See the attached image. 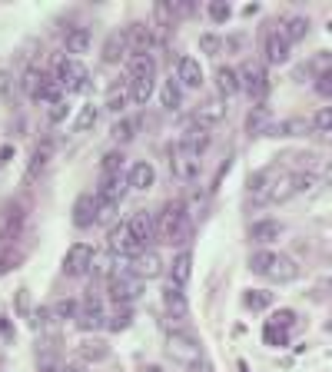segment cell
Segmentation results:
<instances>
[{
  "label": "cell",
  "mask_w": 332,
  "mask_h": 372,
  "mask_svg": "<svg viewBox=\"0 0 332 372\" xmlns=\"http://www.w3.org/2000/svg\"><path fill=\"white\" fill-rule=\"evenodd\" d=\"M156 236L169 246H183V239L190 236V209L183 200H169L156 220Z\"/></svg>",
  "instance_id": "6da1fadb"
},
{
  "label": "cell",
  "mask_w": 332,
  "mask_h": 372,
  "mask_svg": "<svg viewBox=\"0 0 332 372\" xmlns=\"http://www.w3.org/2000/svg\"><path fill=\"white\" fill-rule=\"evenodd\" d=\"M166 353L176 359V362H183L186 369L197 366V362H203V346H199V339L190 336V332H180V329L166 332Z\"/></svg>",
  "instance_id": "7a4b0ae2"
},
{
  "label": "cell",
  "mask_w": 332,
  "mask_h": 372,
  "mask_svg": "<svg viewBox=\"0 0 332 372\" xmlns=\"http://www.w3.org/2000/svg\"><path fill=\"white\" fill-rule=\"evenodd\" d=\"M236 76H240V90L249 93V97H263L266 87H269V80H266V63H263V60H253V57L242 60Z\"/></svg>",
  "instance_id": "3957f363"
},
{
  "label": "cell",
  "mask_w": 332,
  "mask_h": 372,
  "mask_svg": "<svg viewBox=\"0 0 332 372\" xmlns=\"http://www.w3.org/2000/svg\"><path fill=\"white\" fill-rule=\"evenodd\" d=\"M24 220H27V213H24V207L17 200L0 209V246H14L17 239H20Z\"/></svg>",
  "instance_id": "277c9868"
},
{
  "label": "cell",
  "mask_w": 332,
  "mask_h": 372,
  "mask_svg": "<svg viewBox=\"0 0 332 372\" xmlns=\"http://www.w3.org/2000/svg\"><path fill=\"white\" fill-rule=\"evenodd\" d=\"M76 329H100L106 326L110 319H106V306L103 299L97 296V293H87V296L80 299V313H76Z\"/></svg>",
  "instance_id": "5b68a950"
},
{
  "label": "cell",
  "mask_w": 332,
  "mask_h": 372,
  "mask_svg": "<svg viewBox=\"0 0 332 372\" xmlns=\"http://www.w3.org/2000/svg\"><path fill=\"white\" fill-rule=\"evenodd\" d=\"M110 253L123 256V259H140L147 250H143V246L136 243V236L130 233V223H117L110 229Z\"/></svg>",
  "instance_id": "8992f818"
},
{
  "label": "cell",
  "mask_w": 332,
  "mask_h": 372,
  "mask_svg": "<svg viewBox=\"0 0 332 372\" xmlns=\"http://www.w3.org/2000/svg\"><path fill=\"white\" fill-rule=\"evenodd\" d=\"M53 149H57V140L53 136H40L33 143V153L27 160V179H40L47 173V166L53 163Z\"/></svg>",
  "instance_id": "52a82bcc"
},
{
  "label": "cell",
  "mask_w": 332,
  "mask_h": 372,
  "mask_svg": "<svg viewBox=\"0 0 332 372\" xmlns=\"http://www.w3.org/2000/svg\"><path fill=\"white\" fill-rule=\"evenodd\" d=\"M90 269H93V246H87V243H76V246H70V250H67V256H63V273H67L70 280L87 276Z\"/></svg>",
  "instance_id": "ba28073f"
},
{
  "label": "cell",
  "mask_w": 332,
  "mask_h": 372,
  "mask_svg": "<svg viewBox=\"0 0 332 372\" xmlns=\"http://www.w3.org/2000/svg\"><path fill=\"white\" fill-rule=\"evenodd\" d=\"M57 80L63 83V90H83L90 74L76 57H60L57 60Z\"/></svg>",
  "instance_id": "9c48e42d"
},
{
  "label": "cell",
  "mask_w": 332,
  "mask_h": 372,
  "mask_svg": "<svg viewBox=\"0 0 332 372\" xmlns=\"http://www.w3.org/2000/svg\"><path fill=\"white\" fill-rule=\"evenodd\" d=\"M136 296H143V280L140 276H117L113 283H110V299L117 302V306H130Z\"/></svg>",
  "instance_id": "30bf717a"
},
{
  "label": "cell",
  "mask_w": 332,
  "mask_h": 372,
  "mask_svg": "<svg viewBox=\"0 0 332 372\" xmlns=\"http://www.w3.org/2000/svg\"><path fill=\"white\" fill-rule=\"evenodd\" d=\"M289 54H292V44H289L286 37L279 33V30H269V33H263V57L266 63H286Z\"/></svg>",
  "instance_id": "8fae6325"
},
{
  "label": "cell",
  "mask_w": 332,
  "mask_h": 372,
  "mask_svg": "<svg viewBox=\"0 0 332 372\" xmlns=\"http://www.w3.org/2000/svg\"><path fill=\"white\" fill-rule=\"evenodd\" d=\"M269 283H292L296 276H299V266H296V259L292 256H283V253H272L269 266L263 273Z\"/></svg>",
  "instance_id": "7c38bea8"
},
{
  "label": "cell",
  "mask_w": 332,
  "mask_h": 372,
  "mask_svg": "<svg viewBox=\"0 0 332 372\" xmlns=\"http://www.w3.org/2000/svg\"><path fill=\"white\" fill-rule=\"evenodd\" d=\"M97 209H100V200L93 193H80L74 203V226H80V229H90V226H97Z\"/></svg>",
  "instance_id": "4fadbf2b"
},
{
  "label": "cell",
  "mask_w": 332,
  "mask_h": 372,
  "mask_svg": "<svg viewBox=\"0 0 332 372\" xmlns=\"http://www.w3.org/2000/svg\"><path fill=\"white\" fill-rule=\"evenodd\" d=\"M130 104H133V90H130V80H126V76L113 80V83L106 87V110L120 113V110H126Z\"/></svg>",
  "instance_id": "5bb4252c"
},
{
  "label": "cell",
  "mask_w": 332,
  "mask_h": 372,
  "mask_svg": "<svg viewBox=\"0 0 332 372\" xmlns=\"http://www.w3.org/2000/svg\"><path fill=\"white\" fill-rule=\"evenodd\" d=\"M169 156H173V173H176L180 179H193L199 173V156L186 153L180 143H173V147H169Z\"/></svg>",
  "instance_id": "9a60e30c"
},
{
  "label": "cell",
  "mask_w": 332,
  "mask_h": 372,
  "mask_svg": "<svg viewBox=\"0 0 332 372\" xmlns=\"http://www.w3.org/2000/svg\"><path fill=\"white\" fill-rule=\"evenodd\" d=\"M123 57H130V40H126V33L117 30V33H110L103 44V67H113V63H120Z\"/></svg>",
  "instance_id": "2e32d148"
},
{
  "label": "cell",
  "mask_w": 332,
  "mask_h": 372,
  "mask_svg": "<svg viewBox=\"0 0 332 372\" xmlns=\"http://www.w3.org/2000/svg\"><path fill=\"white\" fill-rule=\"evenodd\" d=\"M279 236H283L279 220H256L249 226V243H259V250H266V243H276Z\"/></svg>",
  "instance_id": "e0dca14e"
},
{
  "label": "cell",
  "mask_w": 332,
  "mask_h": 372,
  "mask_svg": "<svg viewBox=\"0 0 332 372\" xmlns=\"http://www.w3.org/2000/svg\"><path fill=\"white\" fill-rule=\"evenodd\" d=\"M126 223H130V233L136 236V243H140L143 250L150 246L153 239H160L156 236V223H153L150 213H133V220H126Z\"/></svg>",
  "instance_id": "ac0fdd59"
},
{
  "label": "cell",
  "mask_w": 332,
  "mask_h": 372,
  "mask_svg": "<svg viewBox=\"0 0 332 372\" xmlns=\"http://www.w3.org/2000/svg\"><path fill=\"white\" fill-rule=\"evenodd\" d=\"M176 83H180V87H190V90L203 87V70H199V63L193 57L176 60Z\"/></svg>",
  "instance_id": "d6986e66"
},
{
  "label": "cell",
  "mask_w": 332,
  "mask_h": 372,
  "mask_svg": "<svg viewBox=\"0 0 332 372\" xmlns=\"http://www.w3.org/2000/svg\"><path fill=\"white\" fill-rule=\"evenodd\" d=\"M163 309L169 319H186V313H190V306H186V296H183L180 286L166 283L163 289Z\"/></svg>",
  "instance_id": "ffe728a7"
},
{
  "label": "cell",
  "mask_w": 332,
  "mask_h": 372,
  "mask_svg": "<svg viewBox=\"0 0 332 372\" xmlns=\"http://www.w3.org/2000/svg\"><path fill=\"white\" fill-rule=\"evenodd\" d=\"M226 117V106H223V100H203L199 104V110L193 113V127H210V123H219V120Z\"/></svg>",
  "instance_id": "44dd1931"
},
{
  "label": "cell",
  "mask_w": 332,
  "mask_h": 372,
  "mask_svg": "<svg viewBox=\"0 0 332 372\" xmlns=\"http://www.w3.org/2000/svg\"><path fill=\"white\" fill-rule=\"evenodd\" d=\"M190 269H193V253H190V250H180V253L173 256V266H169V283L183 289L186 280H190Z\"/></svg>",
  "instance_id": "7402d4cb"
},
{
  "label": "cell",
  "mask_w": 332,
  "mask_h": 372,
  "mask_svg": "<svg viewBox=\"0 0 332 372\" xmlns=\"http://www.w3.org/2000/svg\"><path fill=\"white\" fill-rule=\"evenodd\" d=\"M180 147L186 149V153H193V156L206 153V147H210V130H203V127H190V130L183 134Z\"/></svg>",
  "instance_id": "603a6c76"
},
{
  "label": "cell",
  "mask_w": 332,
  "mask_h": 372,
  "mask_svg": "<svg viewBox=\"0 0 332 372\" xmlns=\"http://www.w3.org/2000/svg\"><path fill=\"white\" fill-rule=\"evenodd\" d=\"M246 134L249 136H266L272 134V117L266 106H256V110H249V117H246Z\"/></svg>",
  "instance_id": "cb8c5ba5"
},
{
  "label": "cell",
  "mask_w": 332,
  "mask_h": 372,
  "mask_svg": "<svg viewBox=\"0 0 332 372\" xmlns=\"http://www.w3.org/2000/svg\"><path fill=\"white\" fill-rule=\"evenodd\" d=\"M140 76H156V60L150 54H133L126 63V80H140Z\"/></svg>",
  "instance_id": "d4e9b609"
},
{
  "label": "cell",
  "mask_w": 332,
  "mask_h": 372,
  "mask_svg": "<svg viewBox=\"0 0 332 372\" xmlns=\"http://www.w3.org/2000/svg\"><path fill=\"white\" fill-rule=\"evenodd\" d=\"M126 179H130V186H133V190H150L153 179H156V170H153L150 163H143V160H140V163H133L130 170H126Z\"/></svg>",
  "instance_id": "484cf974"
},
{
  "label": "cell",
  "mask_w": 332,
  "mask_h": 372,
  "mask_svg": "<svg viewBox=\"0 0 332 372\" xmlns=\"http://www.w3.org/2000/svg\"><path fill=\"white\" fill-rule=\"evenodd\" d=\"M180 104H183V87L176 83V76H173V80H163V83H160V106H163V110H180Z\"/></svg>",
  "instance_id": "4316f807"
},
{
  "label": "cell",
  "mask_w": 332,
  "mask_h": 372,
  "mask_svg": "<svg viewBox=\"0 0 332 372\" xmlns=\"http://www.w3.org/2000/svg\"><path fill=\"white\" fill-rule=\"evenodd\" d=\"M276 30L286 37L289 44H299L302 37H306V30H309V20H306V17H286V20H283Z\"/></svg>",
  "instance_id": "83f0119b"
},
{
  "label": "cell",
  "mask_w": 332,
  "mask_h": 372,
  "mask_svg": "<svg viewBox=\"0 0 332 372\" xmlns=\"http://www.w3.org/2000/svg\"><path fill=\"white\" fill-rule=\"evenodd\" d=\"M133 269H136V276H140V280H153V276H160L163 263H160V256H156V253H150V250H147L140 259H133Z\"/></svg>",
  "instance_id": "f1b7e54d"
},
{
  "label": "cell",
  "mask_w": 332,
  "mask_h": 372,
  "mask_svg": "<svg viewBox=\"0 0 332 372\" xmlns=\"http://www.w3.org/2000/svg\"><path fill=\"white\" fill-rule=\"evenodd\" d=\"M216 90L223 93V97H233V93H240V76L233 67H219L216 70Z\"/></svg>",
  "instance_id": "f546056e"
},
{
  "label": "cell",
  "mask_w": 332,
  "mask_h": 372,
  "mask_svg": "<svg viewBox=\"0 0 332 372\" xmlns=\"http://www.w3.org/2000/svg\"><path fill=\"white\" fill-rule=\"evenodd\" d=\"M292 193H296V186H292V173H283V177L272 183L269 196H266V203H286Z\"/></svg>",
  "instance_id": "4dcf8cb0"
},
{
  "label": "cell",
  "mask_w": 332,
  "mask_h": 372,
  "mask_svg": "<svg viewBox=\"0 0 332 372\" xmlns=\"http://www.w3.org/2000/svg\"><path fill=\"white\" fill-rule=\"evenodd\" d=\"M242 302H246V309L263 313V309H269L272 306V293L269 289H246V293H242Z\"/></svg>",
  "instance_id": "1f68e13d"
},
{
  "label": "cell",
  "mask_w": 332,
  "mask_h": 372,
  "mask_svg": "<svg viewBox=\"0 0 332 372\" xmlns=\"http://www.w3.org/2000/svg\"><path fill=\"white\" fill-rule=\"evenodd\" d=\"M37 100H44V104H50V110L57 104H63V83L57 80V76H47L44 80V90H40V97Z\"/></svg>",
  "instance_id": "d6a6232c"
},
{
  "label": "cell",
  "mask_w": 332,
  "mask_h": 372,
  "mask_svg": "<svg viewBox=\"0 0 332 372\" xmlns=\"http://www.w3.org/2000/svg\"><path fill=\"white\" fill-rule=\"evenodd\" d=\"M266 190H272V170H259L249 177V193L256 196V200H266Z\"/></svg>",
  "instance_id": "836d02e7"
},
{
  "label": "cell",
  "mask_w": 332,
  "mask_h": 372,
  "mask_svg": "<svg viewBox=\"0 0 332 372\" xmlns=\"http://www.w3.org/2000/svg\"><path fill=\"white\" fill-rule=\"evenodd\" d=\"M130 90H133V104H147L156 90V76H140V80H130Z\"/></svg>",
  "instance_id": "e575fe53"
},
{
  "label": "cell",
  "mask_w": 332,
  "mask_h": 372,
  "mask_svg": "<svg viewBox=\"0 0 332 372\" xmlns=\"http://www.w3.org/2000/svg\"><path fill=\"white\" fill-rule=\"evenodd\" d=\"M309 70L316 74V83H322V80H332V54H316V57L309 60Z\"/></svg>",
  "instance_id": "d590c367"
},
{
  "label": "cell",
  "mask_w": 332,
  "mask_h": 372,
  "mask_svg": "<svg viewBox=\"0 0 332 372\" xmlns=\"http://www.w3.org/2000/svg\"><path fill=\"white\" fill-rule=\"evenodd\" d=\"M90 47V30L87 27H74L67 33V54H83Z\"/></svg>",
  "instance_id": "8d00e7d4"
},
{
  "label": "cell",
  "mask_w": 332,
  "mask_h": 372,
  "mask_svg": "<svg viewBox=\"0 0 332 372\" xmlns=\"http://www.w3.org/2000/svg\"><path fill=\"white\" fill-rule=\"evenodd\" d=\"M126 186H130V179H126V177L103 179V200H106V203H120L123 193H126Z\"/></svg>",
  "instance_id": "74e56055"
},
{
  "label": "cell",
  "mask_w": 332,
  "mask_h": 372,
  "mask_svg": "<svg viewBox=\"0 0 332 372\" xmlns=\"http://www.w3.org/2000/svg\"><path fill=\"white\" fill-rule=\"evenodd\" d=\"M44 80L47 76L40 74V70H27V74L20 76V87H24V93H27V97H33V100H37V97H40V90H44Z\"/></svg>",
  "instance_id": "f35d334b"
},
{
  "label": "cell",
  "mask_w": 332,
  "mask_h": 372,
  "mask_svg": "<svg viewBox=\"0 0 332 372\" xmlns=\"http://www.w3.org/2000/svg\"><path fill=\"white\" fill-rule=\"evenodd\" d=\"M97 117H100V110L93 104H87L80 113H76V120H74V130L76 134H87V130H93V123H97Z\"/></svg>",
  "instance_id": "ab89813d"
},
{
  "label": "cell",
  "mask_w": 332,
  "mask_h": 372,
  "mask_svg": "<svg viewBox=\"0 0 332 372\" xmlns=\"http://www.w3.org/2000/svg\"><path fill=\"white\" fill-rule=\"evenodd\" d=\"M123 163H126V160H123V153H120V149L106 153V156H103V179H117V177H120Z\"/></svg>",
  "instance_id": "60d3db41"
},
{
  "label": "cell",
  "mask_w": 332,
  "mask_h": 372,
  "mask_svg": "<svg viewBox=\"0 0 332 372\" xmlns=\"http://www.w3.org/2000/svg\"><path fill=\"white\" fill-rule=\"evenodd\" d=\"M263 339L269 346H286L289 343V329L286 326H276V323H266V329H263Z\"/></svg>",
  "instance_id": "b9f144b4"
},
{
  "label": "cell",
  "mask_w": 332,
  "mask_h": 372,
  "mask_svg": "<svg viewBox=\"0 0 332 372\" xmlns=\"http://www.w3.org/2000/svg\"><path fill=\"white\" fill-rule=\"evenodd\" d=\"M50 313H53V319H76V313H80V299H60Z\"/></svg>",
  "instance_id": "7bdbcfd3"
},
{
  "label": "cell",
  "mask_w": 332,
  "mask_h": 372,
  "mask_svg": "<svg viewBox=\"0 0 332 372\" xmlns=\"http://www.w3.org/2000/svg\"><path fill=\"white\" fill-rule=\"evenodd\" d=\"M80 359L83 362H100V359H106V346L103 343H80Z\"/></svg>",
  "instance_id": "ee69618b"
},
{
  "label": "cell",
  "mask_w": 332,
  "mask_h": 372,
  "mask_svg": "<svg viewBox=\"0 0 332 372\" xmlns=\"http://www.w3.org/2000/svg\"><path fill=\"white\" fill-rule=\"evenodd\" d=\"M97 223L100 226H117V203H106V200H100V209H97Z\"/></svg>",
  "instance_id": "f6af8a7d"
},
{
  "label": "cell",
  "mask_w": 332,
  "mask_h": 372,
  "mask_svg": "<svg viewBox=\"0 0 332 372\" xmlns=\"http://www.w3.org/2000/svg\"><path fill=\"white\" fill-rule=\"evenodd\" d=\"M136 130H140V120H120L117 127H113V136L120 140V143H126V140H133Z\"/></svg>",
  "instance_id": "bcb514c9"
},
{
  "label": "cell",
  "mask_w": 332,
  "mask_h": 372,
  "mask_svg": "<svg viewBox=\"0 0 332 372\" xmlns=\"http://www.w3.org/2000/svg\"><path fill=\"white\" fill-rule=\"evenodd\" d=\"M199 50H203L206 57H216V54L223 50V40H219L216 33H203V37H199Z\"/></svg>",
  "instance_id": "7dc6e473"
},
{
  "label": "cell",
  "mask_w": 332,
  "mask_h": 372,
  "mask_svg": "<svg viewBox=\"0 0 332 372\" xmlns=\"http://www.w3.org/2000/svg\"><path fill=\"white\" fill-rule=\"evenodd\" d=\"M316 183H319L316 173H292V186H296V193H309Z\"/></svg>",
  "instance_id": "c3c4849f"
},
{
  "label": "cell",
  "mask_w": 332,
  "mask_h": 372,
  "mask_svg": "<svg viewBox=\"0 0 332 372\" xmlns=\"http://www.w3.org/2000/svg\"><path fill=\"white\" fill-rule=\"evenodd\" d=\"M133 319V309L130 306H117V313L110 316V329H126Z\"/></svg>",
  "instance_id": "681fc988"
},
{
  "label": "cell",
  "mask_w": 332,
  "mask_h": 372,
  "mask_svg": "<svg viewBox=\"0 0 332 372\" xmlns=\"http://www.w3.org/2000/svg\"><path fill=\"white\" fill-rule=\"evenodd\" d=\"M229 14H233V7H229V3H223V0H219V3H210V20H213V24H226Z\"/></svg>",
  "instance_id": "f907efd6"
},
{
  "label": "cell",
  "mask_w": 332,
  "mask_h": 372,
  "mask_svg": "<svg viewBox=\"0 0 332 372\" xmlns=\"http://www.w3.org/2000/svg\"><path fill=\"white\" fill-rule=\"evenodd\" d=\"M20 263V253L10 250V246H3V256H0V273H7V269H14Z\"/></svg>",
  "instance_id": "816d5d0a"
},
{
  "label": "cell",
  "mask_w": 332,
  "mask_h": 372,
  "mask_svg": "<svg viewBox=\"0 0 332 372\" xmlns=\"http://www.w3.org/2000/svg\"><path fill=\"white\" fill-rule=\"evenodd\" d=\"M313 123H316L319 130H326V134H332V106H326V110H319Z\"/></svg>",
  "instance_id": "f5cc1de1"
},
{
  "label": "cell",
  "mask_w": 332,
  "mask_h": 372,
  "mask_svg": "<svg viewBox=\"0 0 332 372\" xmlns=\"http://www.w3.org/2000/svg\"><path fill=\"white\" fill-rule=\"evenodd\" d=\"M67 113H70V106H67V104H57L53 110H50V123H60V120H67Z\"/></svg>",
  "instance_id": "db71d44e"
},
{
  "label": "cell",
  "mask_w": 332,
  "mask_h": 372,
  "mask_svg": "<svg viewBox=\"0 0 332 372\" xmlns=\"http://www.w3.org/2000/svg\"><path fill=\"white\" fill-rule=\"evenodd\" d=\"M190 372H213L210 362H197V366H190Z\"/></svg>",
  "instance_id": "11a10c76"
},
{
  "label": "cell",
  "mask_w": 332,
  "mask_h": 372,
  "mask_svg": "<svg viewBox=\"0 0 332 372\" xmlns=\"http://www.w3.org/2000/svg\"><path fill=\"white\" fill-rule=\"evenodd\" d=\"M319 90H322V93H332V80H322V83H319Z\"/></svg>",
  "instance_id": "9f6ffc18"
},
{
  "label": "cell",
  "mask_w": 332,
  "mask_h": 372,
  "mask_svg": "<svg viewBox=\"0 0 332 372\" xmlns=\"http://www.w3.org/2000/svg\"><path fill=\"white\" fill-rule=\"evenodd\" d=\"M63 372H83V366H80V362H74V366H63Z\"/></svg>",
  "instance_id": "6f0895ef"
},
{
  "label": "cell",
  "mask_w": 332,
  "mask_h": 372,
  "mask_svg": "<svg viewBox=\"0 0 332 372\" xmlns=\"http://www.w3.org/2000/svg\"><path fill=\"white\" fill-rule=\"evenodd\" d=\"M40 372H63V369H60V366H50V362H44V369H40Z\"/></svg>",
  "instance_id": "680465c9"
},
{
  "label": "cell",
  "mask_w": 332,
  "mask_h": 372,
  "mask_svg": "<svg viewBox=\"0 0 332 372\" xmlns=\"http://www.w3.org/2000/svg\"><path fill=\"white\" fill-rule=\"evenodd\" d=\"M326 179H329V183H332V163L326 166Z\"/></svg>",
  "instance_id": "91938a15"
},
{
  "label": "cell",
  "mask_w": 332,
  "mask_h": 372,
  "mask_svg": "<svg viewBox=\"0 0 332 372\" xmlns=\"http://www.w3.org/2000/svg\"><path fill=\"white\" fill-rule=\"evenodd\" d=\"M147 372H163V369H156V366H147Z\"/></svg>",
  "instance_id": "94428289"
},
{
  "label": "cell",
  "mask_w": 332,
  "mask_h": 372,
  "mask_svg": "<svg viewBox=\"0 0 332 372\" xmlns=\"http://www.w3.org/2000/svg\"><path fill=\"white\" fill-rule=\"evenodd\" d=\"M329 293H332V280H329Z\"/></svg>",
  "instance_id": "6125c7cd"
}]
</instances>
